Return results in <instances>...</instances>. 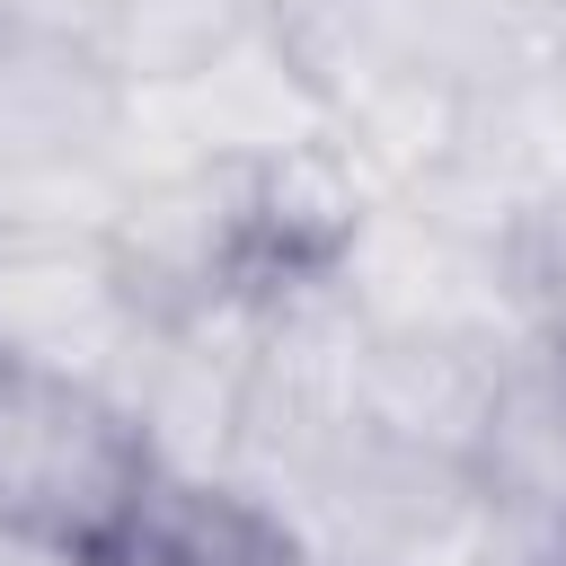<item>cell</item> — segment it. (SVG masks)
Segmentation results:
<instances>
[{
    "mask_svg": "<svg viewBox=\"0 0 566 566\" xmlns=\"http://www.w3.org/2000/svg\"><path fill=\"white\" fill-rule=\"evenodd\" d=\"M265 513L301 539L310 566H539L548 548H566L522 522L469 460L407 451L363 424L292 469Z\"/></svg>",
    "mask_w": 566,
    "mask_h": 566,
    "instance_id": "6da1fadb",
    "label": "cell"
},
{
    "mask_svg": "<svg viewBox=\"0 0 566 566\" xmlns=\"http://www.w3.org/2000/svg\"><path fill=\"white\" fill-rule=\"evenodd\" d=\"M504 239H513V221L478 186L433 168V177H416L398 195H363L354 230L327 256V283L345 292V310L371 336L513 345L531 318H522Z\"/></svg>",
    "mask_w": 566,
    "mask_h": 566,
    "instance_id": "7a4b0ae2",
    "label": "cell"
},
{
    "mask_svg": "<svg viewBox=\"0 0 566 566\" xmlns=\"http://www.w3.org/2000/svg\"><path fill=\"white\" fill-rule=\"evenodd\" d=\"M150 478L159 469L115 389L0 354V531L97 557Z\"/></svg>",
    "mask_w": 566,
    "mask_h": 566,
    "instance_id": "3957f363",
    "label": "cell"
},
{
    "mask_svg": "<svg viewBox=\"0 0 566 566\" xmlns=\"http://www.w3.org/2000/svg\"><path fill=\"white\" fill-rule=\"evenodd\" d=\"M327 142L301 44L256 9L203 62L124 88V168H256Z\"/></svg>",
    "mask_w": 566,
    "mask_h": 566,
    "instance_id": "277c9868",
    "label": "cell"
},
{
    "mask_svg": "<svg viewBox=\"0 0 566 566\" xmlns=\"http://www.w3.org/2000/svg\"><path fill=\"white\" fill-rule=\"evenodd\" d=\"M265 18L301 44L327 142L371 195H398V186H416V177H433L451 159L469 88H451L433 62L389 44L363 18V0H292V9H265Z\"/></svg>",
    "mask_w": 566,
    "mask_h": 566,
    "instance_id": "5b68a950",
    "label": "cell"
},
{
    "mask_svg": "<svg viewBox=\"0 0 566 566\" xmlns=\"http://www.w3.org/2000/svg\"><path fill=\"white\" fill-rule=\"evenodd\" d=\"M159 310L106 230H0V354L124 398Z\"/></svg>",
    "mask_w": 566,
    "mask_h": 566,
    "instance_id": "8992f818",
    "label": "cell"
},
{
    "mask_svg": "<svg viewBox=\"0 0 566 566\" xmlns=\"http://www.w3.org/2000/svg\"><path fill=\"white\" fill-rule=\"evenodd\" d=\"M124 159V80L35 27L0 18V177Z\"/></svg>",
    "mask_w": 566,
    "mask_h": 566,
    "instance_id": "52a82bcc",
    "label": "cell"
},
{
    "mask_svg": "<svg viewBox=\"0 0 566 566\" xmlns=\"http://www.w3.org/2000/svg\"><path fill=\"white\" fill-rule=\"evenodd\" d=\"M460 186H478L504 221L566 195V53H531L460 97V142L442 159Z\"/></svg>",
    "mask_w": 566,
    "mask_h": 566,
    "instance_id": "ba28073f",
    "label": "cell"
},
{
    "mask_svg": "<svg viewBox=\"0 0 566 566\" xmlns=\"http://www.w3.org/2000/svg\"><path fill=\"white\" fill-rule=\"evenodd\" d=\"M469 469L548 539H566V327H522L495 363V407Z\"/></svg>",
    "mask_w": 566,
    "mask_h": 566,
    "instance_id": "9c48e42d",
    "label": "cell"
},
{
    "mask_svg": "<svg viewBox=\"0 0 566 566\" xmlns=\"http://www.w3.org/2000/svg\"><path fill=\"white\" fill-rule=\"evenodd\" d=\"M495 363L504 345H460V336H371L363 345V433H389L407 451L469 460L495 407Z\"/></svg>",
    "mask_w": 566,
    "mask_h": 566,
    "instance_id": "30bf717a",
    "label": "cell"
},
{
    "mask_svg": "<svg viewBox=\"0 0 566 566\" xmlns=\"http://www.w3.org/2000/svg\"><path fill=\"white\" fill-rule=\"evenodd\" d=\"M97 566H301V539L221 478H150V495L97 548Z\"/></svg>",
    "mask_w": 566,
    "mask_h": 566,
    "instance_id": "8fae6325",
    "label": "cell"
},
{
    "mask_svg": "<svg viewBox=\"0 0 566 566\" xmlns=\"http://www.w3.org/2000/svg\"><path fill=\"white\" fill-rule=\"evenodd\" d=\"M363 18L389 44H407L416 62H433L451 88H478L548 44L539 0H363Z\"/></svg>",
    "mask_w": 566,
    "mask_h": 566,
    "instance_id": "7c38bea8",
    "label": "cell"
},
{
    "mask_svg": "<svg viewBox=\"0 0 566 566\" xmlns=\"http://www.w3.org/2000/svg\"><path fill=\"white\" fill-rule=\"evenodd\" d=\"M256 18V0H115L88 35V53L124 80V88H150L186 62H203L212 44H230L239 27Z\"/></svg>",
    "mask_w": 566,
    "mask_h": 566,
    "instance_id": "4fadbf2b",
    "label": "cell"
},
{
    "mask_svg": "<svg viewBox=\"0 0 566 566\" xmlns=\"http://www.w3.org/2000/svg\"><path fill=\"white\" fill-rule=\"evenodd\" d=\"M504 256H513L522 318H531V327H566V195H548V203L513 212Z\"/></svg>",
    "mask_w": 566,
    "mask_h": 566,
    "instance_id": "5bb4252c",
    "label": "cell"
},
{
    "mask_svg": "<svg viewBox=\"0 0 566 566\" xmlns=\"http://www.w3.org/2000/svg\"><path fill=\"white\" fill-rule=\"evenodd\" d=\"M539 35H548V53H566V0H539Z\"/></svg>",
    "mask_w": 566,
    "mask_h": 566,
    "instance_id": "9a60e30c",
    "label": "cell"
},
{
    "mask_svg": "<svg viewBox=\"0 0 566 566\" xmlns=\"http://www.w3.org/2000/svg\"><path fill=\"white\" fill-rule=\"evenodd\" d=\"M539 566H566V548H548V557H539Z\"/></svg>",
    "mask_w": 566,
    "mask_h": 566,
    "instance_id": "2e32d148",
    "label": "cell"
},
{
    "mask_svg": "<svg viewBox=\"0 0 566 566\" xmlns=\"http://www.w3.org/2000/svg\"><path fill=\"white\" fill-rule=\"evenodd\" d=\"M256 9H292V0H256Z\"/></svg>",
    "mask_w": 566,
    "mask_h": 566,
    "instance_id": "e0dca14e",
    "label": "cell"
},
{
    "mask_svg": "<svg viewBox=\"0 0 566 566\" xmlns=\"http://www.w3.org/2000/svg\"><path fill=\"white\" fill-rule=\"evenodd\" d=\"M301 566H310V557H301Z\"/></svg>",
    "mask_w": 566,
    "mask_h": 566,
    "instance_id": "ac0fdd59",
    "label": "cell"
}]
</instances>
